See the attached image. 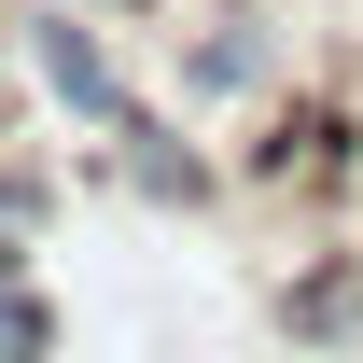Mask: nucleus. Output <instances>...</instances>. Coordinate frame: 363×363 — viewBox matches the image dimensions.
I'll return each mask as SVG.
<instances>
[{"label":"nucleus","mask_w":363,"mask_h":363,"mask_svg":"<svg viewBox=\"0 0 363 363\" xmlns=\"http://www.w3.org/2000/svg\"><path fill=\"white\" fill-rule=\"evenodd\" d=\"M28 70H43V84L70 98V112H84L98 140H154V112H140V84L112 70V43H98V28L70 14V0H56V14H28Z\"/></svg>","instance_id":"f257e3e1"},{"label":"nucleus","mask_w":363,"mask_h":363,"mask_svg":"<svg viewBox=\"0 0 363 363\" xmlns=\"http://www.w3.org/2000/svg\"><path fill=\"white\" fill-rule=\"evenodd\" d=\"M43 350H56V308L28 279H0V363H43Z\"/></svg>","instance_id":"f03ea898"}]
</instances>
